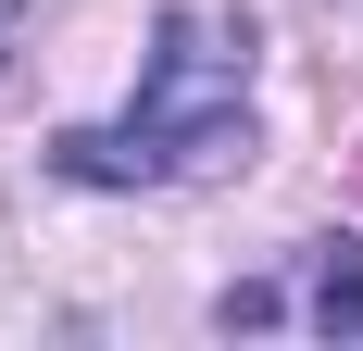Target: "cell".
Instances as JSON below:
<instances>
[{
  "label": "cell",
  "mask_w": 363,
  "mask_h": 351,
  "mask_svg": "<svg viewBox=\"0 0 363 351\" xmlns=\"http://www.w3.org/2000/svg\"><path fill=\"white\" fill-rule=\"evenodd\" d=\"M50 163L75 188H188V176H238L251 163V26L213 0H176L150 26L138 101L113 126H75Z\"/></svg>",
  "instance_id": "6da1fadb"
},
{
  "label": "cell",
  "mask_w": 363,
  "mask_h": 351,
  "mask_svg": "<svg viewBox=\"0 0 363 351\" xmlns=\"http://www.w3.org/2000/svg\"><path fill=\"white\" fill-rule=\"evenodd\" d=\"M225 339H251V326H313V339H351L363 326V239H313L289 276H238L213 301Z\"/></svg>",
  "instance_id": "7a4b0ae2"
},
{
  "label": "cell",
  "mask_w": 363,
  "mask_h": 351,
  "mask_svg": "<svg viewBox=\"0 0 363 351\" xmlns=\"http://www.w3.org/2000/svg\"><path fill=\"white\" fill-rule=\"evenodd\" d=\"M13 26H26V0H0V50H13Z\"/></svg>",
  "instance_id": "3957f363"
},
{
  "label": "cell",
  "mask_w": 363,
  "mask_h": 351,
  "mask_svg": "<svg viewBox=\"0 0 363 351\" xmlns=\"http://www.w3.org/2000/svg\"><path fill=\"white\" fill-rule=\"evenodd\" d=\"M351 188H363V151H351Z\"/></svg>",
  "instance_id": "277c9868"
}]
</instances>
